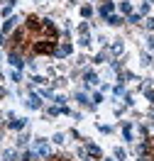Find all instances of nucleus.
Masks as SVG:
<instances>
[{"label": "nucleus", "instance_id": "nucleus-1", "mask_svg": "<svg viewBox=\"0 0 154 161\" xmlns=\"http://www.w3.org/2000/svg\"><path fill=\"white\" fill-rule=\"evenodd\" d=\"M56 44V30L47 20L30 17V22L12 37V46L27 54H49Z\"/></svg>", "mask_w": 154, "mask_h": 161}, {"label": "nucleus", "instance_id": "nucleus-2", "mask_svg": "<svg viewBox=\"0 0 154 161\" xmlns=\"http://www.w3.org/2000/svg\"><path fill=\"white\" fill-rule=\"evenodd\" d=\"M37 151H39V154H49V147H47L44 142H39V144H37Z\"/></svg>", "mask_w": 154, "mask_h": 161}, {"label": "nucleus", "instance_id": "nucleus-3", "mask_svg": "<svg viewBox=\"0 0 154 161\" xmlns=\"http://www.w3.org/2000/svg\"><path fill=\"white\" fill-rule=\"evenodd\" d=\"M10 64L12 66H22V59H20L17 54H12V56H10Z\"/></svg>", "mask_w": 154, "mask_h": 161}, {"label": "nucleus", "instance_id": "nucleus-4", "mask_svg": "<svg viewBox=\"0 0 154 161\" xmlns=\"http://www.w3.org/2000/svg\"><path fill=\"white\" fill-rule=\"evenodd\" d=\"M27 103H30V107H39V98H37V95H32Z\"/></svg>", "mask_w": 154, "mask_h": 161}, {"label": "nucleus", "instance_id": "nucleus-5", "mask_svg": "<svg viewBox=\"0 0 154 161\" xmlns=\"http://www.w3.org/2000/svg\"><path fill=\"white\" fill-rule=\"evenodd\" d=\"M110 10H113V5H110V2H105V5H103V7H100V15H108V12H110Z\"/></svg>", "mask_w": 154, "mask_h": 161}, {"label": "nucleus", "instance_id": "nucleus-6", "mask_svg": "<svg viewBox=\"0 0 154 161\" xmlns=\"http://www.w3.org/2000/svg\"><path fill=\"white\" fill-rule=\"evenodd\" d=\"M69 51H71V46H69V44H64L61 49H59V54H61V56H66V54H69Z\"/></svg>", "mask_w": 154, "mask_h": 161}, {"label": "nucleus", "instance_id": "nucleus-7", "mask_svg": "<svg viewBox=\"0 0 154 161\" xmlns=\"http://www.w3.org/2000/svg\"><path fill=\"white\" fill-rule=\"evenodd\" d=\"M88 151H91L93 156H100V149H98V147H93V144H91V147H88Z\"/></svg>", "mask_w": 154, "mask_h": 161}, {"label": "nucleus", "instance_id": "nucleus-8", "mask_svg": "<svg viewBox=\"0 0 154 161\" xmlns=\"http://www.w3.org/2000/svg\"><path fill=\"white\" fill-rule=\"evenodd\" d=\"M144 25H147V27H149V30H154V20H147V22H144Z\"/></svg>", "mask_w": 154, "mask_h": 161}, {"label": "nucleus", "instance_id": "nucleus-9", "mask_svg": "<svg viewBox=\"0 0 154 161\" xmlns=\"http://www.w3.org/2000/svg\"><path fill=\"white\" fill-rule=\"evenodd\" d=\"M52 161H66V159H64V156H56V159H52Z\"/></svg>", "mask_w": 154, "mask_h": 161}, {"label": "nucleus", "instance_id": "nucleus-10", "mask_svg": "<svg viewBox=\"0 0 154 161\" xmlns=\"http://www.w3.org/2000/svg\"><path fill=\"white\" fill-rule=\"evenodd\" d=\"M149 46H152V49H154V39H152V42H149Z\"/></svg>", "mask_w": 154, "mask_h": 161}]
</instances>
